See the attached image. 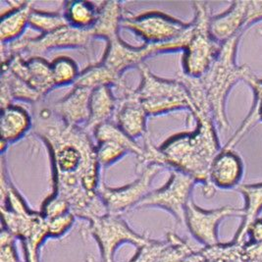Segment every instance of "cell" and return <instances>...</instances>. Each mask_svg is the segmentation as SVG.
<instances>
[{"instance_id": "cell-1", "label": "cell", "mask_w": 262, "mask_h": 262, "mask_svg": "<svg viewBox=\"0 0 262 262\" xmlns=\"http://www.w3.org/2000/svg\"><path fill=\"white\" fill-rule=\"evenodd\" d=\"M33 129L50 154L52 193L67 202L76 218L91 222L108 214L98 191L100 165L91 133L68 125L51 107L36 110Z\"/></svg>"}, {"instance_id": "cell-2", "label": "cell", "mask_w": 262, "mask_h": 262, "mask_svg": "<svg viewBox=\"0 0 262 262\" xmlns=\"http://www.w3.org/2000/svg\"><path fill=\"white\" fill-rule=\"evenodd\" d=\"M196 127L192 132L177 134L159 147L164 167L179 170L202 184L207 199L214 196L216 188L209 181L212 161L221 150L216 124L211 116L194 117Z\"/></svg>"}, {"instance_id": "cell-3", "label": "cell", "mask_w": 262, "mask_h": 262, "mask_svg": "<svg viewBox=\"0 0 262 262\" xmlns=\"http://www.w3.org/2000/svg\"><path fill=\"white\" fill-rule=\"evenodd\" d=\"M1 220L2 229L22 242L26 256L39 255L42 244L49 238L48 220L28 207L8 179L4 160L1 166Z\"/></svg>"}, {"instance_id": "cell-4", "label": "cell", "mask_w": 262, "mask_h": 262, "mask_svg": "<svg viewBox=\"0 0 262 262\" xmlns=\"http://www.w3.org/2000/svg\"><path fill=\"white\" fill-rule=\"evenodd\" d=\"M241 36L224 42L211 67L200 79L215 124L222 130L230 127L227 118L226 99L231 90L241 81L247 82L253 74L248 65H238L236 54Z\"/></svg>"}, {"instance_id": "cell-5", "label": "cell", "mask_w": 262, "mask_h": 262, "mask_svg": "<svg viewBox=\"0 0 262 262\" xmlns=\"http://www.w3.org/2000/svg\"><path fill=\"white\" fill-rule=\"evenodd\" d=\"M139 70L142 82L136 96L147 116L161 115L181 109L192 111V102L186 86L179 80H165L156 77L143 63Z\"/></svg>"}, {"instance_id": "cell-6", "label": "cell", "mask_w": 262, "mask_h": 262, "mask_svg": "<svg viewBox=\"0 0 262 262\" xmlns=\"http://www.w3.org/2000/svg\"><path fill=\"white\" fill-rule=\"evenodd\" d=\"M194 19L190 40L184 50L183 73L192 78H201L213 64L222 45L210 33V8L208 3L195 1Z\"/></svg>"}, {"instance_id": "cell-7", "label": "cell", "mask_w": 262, "mask_h": 262, "mask_svg": "<svg viewBox=\"0 0 262 262\" xmlns=\"http://www.w3.org/2000/svg\"><path fill=\"white\" fill-rule=\"evenodd\" d=\"M82 235L92 236L96 239L101 262H114L115 252L122 245L131 244L139 248L148 238L135 232L120 215L111 213L89 222L83 229Z\"/></svg>"}, {"instance_id": "cell-8", "label": "cell", "mask_w": 262, "mask_h": 262, "mask_svg": "<svg viewBox=\"0 0 262 262\" xmlns=\"http://www.w3.org/2000/svg\"><path fill=\"white\" fill-rule=\"evenodd\" d=\"M192 24V23H191ZM191 32L189 35L180 38L176 41L166 45H150L144 43L142 47H131L124 42L120 36L112 38L107 41V48L104 52L103 58L100 61L106 68H108L116 76L122 78L123 73L133 68L140 67L143 64V61L160 52H169L185 50L191 37Z\"/></svg>"}, {"instance_id": "cell-9", "label": "cell", "mask_w": 262, "mask_h": 262, "mask_svg": "<svg viewBox=\"0 0 262 262\" xmlns=\"http://www.w3.org/2000/svg\"><path fill=\"white\" fill-rule=\"evenodd\" d=\"M122 27L141 36L145 43L166 45L189 35L192 24L184 23L165 13L150 11L124 17Z\"/></svg>"}, {"instance_id": "cell-10", "label": "cell", "mask_w": 262, "mask_h": 262, "mask_svg": "<svg viewBox=\"0 0 262 262\" xmlns=\"http://www.w3.org/2000/svg\"><path fill=\"white\" fill-rule=\"evenodd\" d=\"M195 184L196 181L190 175L173 169L166 184L150 191L137 207L164 209L173 215L178 223L185 224L186 207L191 200V191Z\"/></svg>"}, {"instance_id": "cell-11", "label": "cell", "mask_w": 262, "mask_h": 262, "mask_svg": "<svg viewBox=\"0 0 262 262\" xmlns=\"http://www.w3.org/2000/svg\"><path fill=\"white\" fill-rule=\"evenodd\" d=\"M162 169L159 165H151L140 173L139 178L131 184L121 188H110L100 183L99 194L111 214L121 215L137 207L150 192L152 181Z\"/></svg>"}, {"instance_id": "cell-12", "label": "cell", "mask_w": 262, "mask_h": 262, "mask_svg": "<svg viewBox=\"0 0 262 262\" xmlns=\"http://www.w3.org/2000/svg\"><path fill=\"white\" fill-rule=\"evenodd\" d=\"M243 208L225 205L220 208L205 210L191 200L186 207L185 225L189 229L192 238L203 247H212L219 244L218 227L221 221L228 217H243Z\"/></svg>"}, {"instance_id": "cell-13", "label": "cell", "mask_w": 262, "mask_h": 262, "mask_svg": "<svg viewBox=\"0 0 262 262\" xmlns=\"http://www.w3.org/2000/svg\"><path fill=\"white\" fill-rule=\"evenodd\" d=\"M120 96L117 97V110L115 113V123L120 129L130 138L136 140L144 137L146 132V117L141 101L136 96L135 90L128 88L125 83L117 88Z\"/></svg>"}, {"instance_id": "cell-14", "label": "cell", "mask_w": 262, "mask_h": 262, "mask_svg": "<svg viewBox=\"0 0 262 262\" xmlns=\"http://www.w3.org/2000/svg\"><path fill=\"white\" fill-rule=\"evenodd\" d=\"M1 67L9 69L43 97L56 86L51 64L42 57L24 59L21 55H15L6 63L1 64Z\"/></svg>"}, {"instance_id": "cell-15", "label": "cell", "mask_w": 262, "mask_h": 262, "mask_svg": "<svg viewBox=\"0 0 262 262\" xmlns=\"http://www.w3.org/2000/svg\"><path fill=\"white\" fill-rule=\"evenodd\" d=\"M249 1H234L225 12L211 16L210 33L216 41L223 45L235 36H243L248 29Z\"/></svg>"}, {"instance_id": "cell-16", "label": "cell", "mask_w": 262, "mask_h": 262, "mask_svg": "<svg viewBox=\"0 0 262 262\" xmlns=\"http://www.w3.org/2000/svg\"><path fill=\"white\" fill-rule=\"evenodd\" d=\"M244 162L233 149L221 148L209 171V181L215 188L231 190L238 188L244 176Z\"/></svg>"}, {"instance_id": "cell-17", "label": "cell", "mask_w": 262, "mask_h": 262, "mask_svg": "<svg viewBox=\"0 0 262 262\" xmlns=\"http://www.w3.org/2000/svg\"><path fill=\"white\" fill-rule=\"evenodd\" d=\"M93 90L74 86L71 92L51 108L68 125L85 128L91 115V96Z\"/></svg>"}, {"instance_id": "cell-18", "label": "cell", "mask_w": 262, "mask_h": 262, "mask_svg": "<svg viewBox=\"0 0 262 262\" xmlns=\"http://www.w3.org/2000/svg\"><path fill=\"white\" fill-rule=\"evenodd\" d=\"M10 10L4 13L0 22L1 43L16 40L24 34L30 22V17L34 10L33 2H9Z\"/></svg>"}, {"instance_id": "cell-19", "label": "cell", "mask_w": 262, "mask_h": 262, "mask_svg": "<svg viewBox=\"0 0 262 262\" xmlns=\"http://www.w3.org/2000/svg\"><path fill=\"white\" fill-rule=\"evenodd\" d=\"M31 128H33V116L24 107L12 104L1 108V142L8 144L14 143L20 140Z\"/></svg>"}, {"instance_id": "cell-20", "label": "cell", "mask_w": 262, "mask_h": 262, "mask_svg": "<svg viewBox=\"0 0 262 262\" xmlns=\"http://www.w3.org/2000/svg\"><path fill=\"white\" fill-rule=\"evenodd\" d=\"M1 108L12 105L16 99L38 103L43 96L5 67H1Z\"/></svg>"}, {"instance_id": "cell-21", "label": "cell", "mask_w": 262, "mask_h": 262, "mask_svg": "<svg viewBox=\"0 0 262 262\" xmlns=\"http://www.w3.org/2000/svg\"><path fill=\"white\" fill-rule=\"evenodd\" d=\"M91 115L85 129L93 134L96 127L110 122L117 110V97L111 86H99L93 90L91 96Z\"/></svg>"}, {"instance_id": "cell-22", "label": "cell", "mask_w": 262, "mask_h": 262, "mask_svg": "<svg viewBox=\"0 0 262 262\" xmlns=\"http://www.w3.org/2000/svg\"><path fill=\"white\" fill-rule=\"evenodd\" d=\"M237 191L244 196L245 206L243 207V221L237 233L235 234L233 242L244 244L249 227L257 218H259V214L262 211V183L239 185Z\"/></svg>"}, {"instance_id": "cell-23", "label": "cell", "mask_w": 262, "mask_h": 262, "mask_svg": "<svg viewBox=\"0 0 262 262\" xmlns=\"http://www.w3.org/2000/svg\"><path fill=\"white\" fill-rule=\"evenodd\" d=\"M122 4L118 1H104L98 6V15L95 25L90 29L92 36L103 37L106 41L119 36L123 20Z\"/></svg>"}, {"instance_id": "cell-24", "label": "cell", "mask_w": 262, "mask_h": 262, "mask_svg": "<svg viewBox=\"0 0 262 262\" xmlns=\"http://www.w3.org/2000/svg\"><path fill=\"white\" fill-rule=\"evenodd\" d=\"M259 33L262 36V30H259ZM246 83H249L254 92V104L247 118L238 128V131L232 136L228 143L222 147L224 149H233L234 146L238 144V142L243 139V137L250 131L258 121L262 122V79H258L254 74H252Z\"/></svg>"}, {"instance_id": "cell-25", "label": "cell", "mask_w": 262, "mask_h": 262, "mask_svg": "<svg viewBox=\"0 0 262 262\" xmlns=\"http://www.w3.org/2000/svg\"><path fill=\"white\" fill-rule=\"evenodd\" d=\"M124 83L122 78L110 71L102 63L98 62L81 72L73 86L95 90L99 86L118 88Z\"/></svg>"}, {"instance_id": "cell-26", "label": "cell", "mask_w": 262, "mask_h": 262, "mask_svg": "<svg viewBox=\"0 0 262 262\" xmlns=\"http://www.w3.org/2000/svg\"><path fill=\"white\" fill-rule=\"evenodd\" d=\"M64 16L72 27L90 30L97 19L98 6L89 1H68L64 4Z\"/></svg>"}, {"instance_id": "cell-27", "label": "cell", "mask_w": 262, "mask_h": 262, "mask_svg": "<svg viewBox=\"0 0 262 262\" xmlns=\"http://www.w3.org/2000/svg\"><path fill=\"white\" fill-rule=\"evenodd\" d=\"M93 135L96 138V143L101 142H114L126 147L129 152L140 157L143 155V147L130 138L126 133L122 131L115 122H106L96 127Z\"/></svg>"}, {"instance_id": "cell-28", "label": "cell", "mask_w": 262, "mask_h": 262, "mask_svg": "<svg viewBox=\"0 0 262 262\" xmlns=\"http://www.w3.org/2000/svg\"><path fill=\"white\" fill-rule=\"evenodd\" d=\"M166 241V248L157 262H186L194 252L202 249L194 248L188 239L181 238L174 232L167 233Z\"/></svg>"}, {"instance_id": "cell-29", "label": "cell", "mask_w": 262, "mask_h": 262, "mask_svg": "<svg viewBox=\"0 0 262 262\" xmlns=\"http://www.w3.org/2000/svg\"><path fill=\"white\" fill-rule=\"evenodd\" d=\"M29 25L37 30L40 35H47L68 26L69 23L64 14L45 12L34 8L30 17Z\"/></svg>"}, {"instance_id": "cell-30", "label": "cell", "mask_w": 262, "mask_h": 262, "mask_svg": "<svg viewBox=\"0 0 262 262\" xmlns=\"http://www.w3.org/2000/svg\"><path fill=\"white\" fill-rule=\"evenodd\" d=\"M50 64L56 86L68 83L73 84L80 74L76 62L68 56H59Z\"/></svg>"}, {"instance_id": "cell-31", "label": "cell", "mask_w": 262, "mask_h": 262, "mask_svg": "<svg viewBox=\"0 0 262 262\" xmlns=\"http://www.w3.org/2000/svg\"><path fill=\"white\" fill-rule=\"evenodd\" d=\"M166 246V239L157 241L148 237L144 244L137 248V252L129 262H157Z\"/></svg>"}, {"instance_id": "cell-32", "label": "cell", "mask_w": 262, "mask_h": 262, "mask_svg": "<svg viewBox=\"0 0 262 262\" xmlns=\"http://www.w3.org/2000/svg\"><path fill=\"white\" fill-rule=\"evenodd\" d=\"M128 149L114 142H101L96 143V157L99 165L107 166L119 160L126 154Z\"/></svg>"}, {"instance_id": "cell-33", "label": "cell", "mask_w": 262, "mask_h": 262, "mask_svg": "<svg viewBox=\"0 0 262 262\" xmlns=\"http://www.w3.org/2000/svg\"><path fill=\"white\" fill-rule=\"evenodd\" d=\"M68 212H71L69 204L65 200L54 193H51L46 199L40 210V213L47 220L54 219Z\"/></svg>"}, {"instance_id": "cell-34", "label": "cell", "mask_w": 262, "mask_h": 262, "mask_svg": "<svg viewBox=\"0 0 262 262\" xmlns=\"http://www.w3.org/2000/svg\"><path fill=\"white\" fill-rule=\"evenodd\" d=\"M75 219L76 216L72 212H68L54 219L48 220L49 238H62L73 227L75 223Z\"/></svg>"}, {"instance_id": "cell-35", "label": "cell", "mask_w": 262, "mask_h": 262, "mask_svg": "<svg viewBox=\"0 0 262 262\" xmlns=\"http://www.w3.org/2000/svg\"><path fill=\"white\" fill-rule=\"evenodd\" d=\"M17 238L8 231H1V260L0 262H21L15 246Z\"/></svg>"}, {"instance_id": "cell-36", "label": "cell", "mask_w": 262, "mask_h": 262, "mask_svg": "<svg viewBox=\"0 0 262 262\" xmlns=\"http://www.w3.org/2000/svg\"><path fill=\"white\" fill-rule=\"evenodd\" d=\"M262 20V1H249L247 25L248 28Z\"/></svg>"}, {"instance_id": "cell-37", "label": "cell", "mask_w": 262, "mask_h": 262, "mask_svg": "<svg viewBox=\"0 0 262 262\" xmlns=\"http://www.w3.org/2000/svg\"><path fill=\"white\" fill-rule=\"evenodd\" d=\"M247 237L252 245L262 246V218H257L248 229Z\"/></svg>"}, {"instance_id": "cell-38", "label": "cell", "mask_w": 262, "mask_h": 262, "mask_svg": "<svg viewBox=\"0 0 262 262\" xmlns=\"http://www.w3.org/2000/svg\"><path fill=\"white\" fill-rule=\"evenodd\" d=\"M85 260H86V262H101L96 260V258H95V256H93V255H89V256L85 258Z\"/></svg>"}]
</instances>
